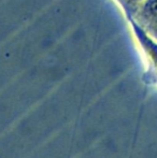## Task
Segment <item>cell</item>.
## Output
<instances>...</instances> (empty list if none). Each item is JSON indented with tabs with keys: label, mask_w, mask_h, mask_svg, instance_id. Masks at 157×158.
Segmentation results:
<instances>
[{
	"label": "cell",
	"mask_w": 157,
	"mask_h": 158,
	"mask_svg": "<svg viewBox=\"0 0 157 158\" xmlns=\"http://www.w3.org/2000/svg\"><path fill=\"white\" fill-rule=\"evenodd\" d=\"M151 10H152V12H153L154 14L157 15V0H156V1L152 2V4H151Z\"/></svg>",
	"instance_id": "1"
}]
</instances>
